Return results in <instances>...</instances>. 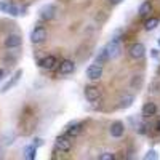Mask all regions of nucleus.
<instances>
[{
	"label": "nucleus",
	"instance_id": "nucleus-11",
	"mask_svg": "<svg viewBox=\"0 0 160 160\" xmlns=\"http://www.w3.org/2000/svg\"><path fill=\"white\" fill-rule=\"evenodd\" d=\"M56 64H58V59H56V56H53V55H48V56H45V58H42L38 61V66L42 69H45V71H53L56 68Z\"/></svg>",
	"mask_w": 160,
	"mask_h": 160
},
{
	"label": "nucleus",
	"instance_id": "nucleus-18",
	"mask_svg": "<svg viewBox=\"0 0 160 160\" xmlns=\"http://www.w3.org/2000/svg\"><path fill=\"white\" fill-rule=\"evenodd\" d=\"M37 148L34 144H31V146H28V148H24V158H28V160H34L35 157H37Z\"/></svg>",
	"mask_w": 160,
	"mask_h": 160
},
{
	"label": "nucleus",
	"instance_id": "nucleus-3",
	"mask_svg": "<svg viewBox=\"0 0 160 160\" xmlns=\"http://www.w3.org/2000/svg\"><path fill=\"white\" fill-rule=\"evenodd\" d=\"M47 37H48L47 29L43 28V26H37V28H34V31L31 32V42L34 45H40L47 40Z\"/></svg>",
	"mask_w": 160,
	"mask_h": 160
},
{
	"label": "nucleus",
	"instance_id": "nucleus-14",
	"mask_svg": "<svg viewBox=\"0 0 160 160\" xmlns=\"http://www.w3.org/2000/svg\"><path fill=\"white\" fill-rule=\"evenodd\" d=\"M80 131H82V123L80 122H72L68 128H66V135L69 138H75L80 135Z\"/></svg>",
	"mask_w": 160,
	"mask_h": 160
},
{
	"label": "nucleus",
	"instance_id": "nucleus-28",
	"mask_svg": "<svg viewBox=\"0 0 160 160\" xmlns=\"http://www.w3.org/2000/svg\"><path fill=\"white\" fill-rule=\"evenodd\" d=\"M157 131H160V120L157 122Z\"/></svg>",
	"mask_w": 160,
	"mask_h": 160
},
{
	"label": "nucleus",
	"instance_id": "nucleus-24",
	"mask_svg": "<svg viewBox=\"0 0 160 160\" xmlns=\"http://www.w3.org/2000/svg\"><path fill=\"white\" fill-rule=\"evenodd\" d=\"M144 158H146V160H149V158H151V160H157L158 155H157V152H155L154 149H151V151H148V154L144 155Z\"/></svg>",
	"mask_w": 160,
	"mask_h": 160
},
{
	"label": "nucleus",
	"instance_id": "nucleus-21",
	"mask_svg": "<svg viewBox=\"0 0 160 160\" xmlns=\"http://www.w3.org/2000/svg\"><path fill=\"white\" fill-rule=\"evenodd\" d=\"M158 22H160L158 18H149L148 21L144 22V29H146V31H154L157 26H158Z\"/></svg>",
	"mask_w": 160,
	"mask_h": 160
},
{
	"label": "nucleus",
	"instance_id": "nucleus-9",
	"mask_svg": "<svg viewBox=\"0 0 160 160\" xmlns=\"http://www.w3.org/2000/svg\"><path fill=\"white\" fill-rule=\"evenodd\" d=\"M21 43H22V37L19 34H10L3 40V45L7 48H18V47H21Z\"/></svg>",
	"mask_w": 160,
	"mask_h": 160
},
{
	"label": "nucleus",
	"instance_id": "nucleus-15",
	"mask_svg": "<svg viewBox=\"0 0 160 160\" xmlns=\"http://www.w3.org/2000/svg\"><path fill=\"white\" fill-rule=\"evenodd\" d=\"M157 114V106H155V102H146L144 106H142V115L144 117H152V115H155Z\"/></svg>",
	"mask_w": 160,
	"mask_h": 160
},
{
	"label": "nucleus",
	"instance_id": "nucleus-8",
	"mask_svg": "<svg viewBox=\"0 0 160 160\" xmlns=\"http://www.w3.org/2000/svg\"><path fill=\"white\" fill-rule=\"evenodd\" d=\"M55 146H56V149L61 151V152H69L71 148H72V141L71 138L66 135V136H58L56 141H55Z\"/></svg>",
	"mask_w": 160,
	"mask_h": 160
},
{
	"label": "nucleus",
	"instance_id": "nucleus-17",
	"mask_svg": "<svg viewBox=\"0 0 160 160\" xmlns=\"http://www.w3.org/2000/svg\"><path fill=\"white\" fill-rule=\"evenodd\" d=\"M2 142H3V146H11L13 142H15V133L13 131H5V133H2Z\"/></svg>",
	"mask_w": 160,
	"mask_h": 160
},
{
	"label": "nucleus",
	"instance_id": "nucleus-6",
	"mask_svg": "<svg viewBox=\"0 0 160 160\" xmlns=\"http://www.w3.org/2000/svg\"><path fill=\"white\" fill-rule=\"evenodd\" d=\"M0 11L2 13H7V15L10 16H19L22 15L21 13V8L15 3H11V2H7V0H3V2H0Z\"/></svg>",
	"mask_w": 160,
	"mask_h": 160
},
{
	"label": "nucleus",
	"instance_id": "nucleus-4",
	"mask_svg": "<svg viewBox=\"0 0 160 160\" xmlns=\"http://www.w3.org/2000/svg\"><path fill=\"white\" fill-rule=\"evenodd\" d=\"M102 72H104L102 64L93 62V64H90L88 68H87V78L91 80V82H95V80H99L102 77Z\"/></svg>",
	"mask_w": 160,
	"mask_h": 160
},
{
	"label": "nucleus",
	"instance_id": "nucleus-10",
	"mask_svg": "<svg viewBox=\"0 0 160 160\" xmlns=\"http://www.w3.org/2000/svg\"><path fill=\"white\" fill-rule=\"evenodd\" d=\"M109 133H111L112 138H122L123 133H125V125H123V122H120V120H115V122H112L111 127H109Z\"/></svg>",
	"mask_w": 160,
	"mask_h": 160
},
{
	"label": "nucleus",
	"instance_id": "nucleus-2",
	"mask_svg": "<svg viewBox=\"0 0 160 160\" xmlns=\"http://www.w3.org/2000/svg\"><path fill=\"white\" fill-rule=\"evenodd\" d=\"M56 13H58L56 5L47 3V5H43L42 8L38 10V16H40V19H43V21H51V19H55Z\"/></svg>",
	"mask_w": 160,
	"mask_h": 160
},
{
	"label": "nucleus",
	"instance_id": "nucleus-26",
	"mask_svg": "<svg viewBox=\"0 0 160 160\" xmlns=\"http://www.w3.org/2000/svg\"><path fill=\"white\" fill-rule=\"evenodd\" d=\"M123 0H109V3L111 5H118V3H122Z\"/></svg>",
	"mask_w": 160,
	"mask_h": 160
},
{
	"label": "nucleus",
	"instance_id": "nucleus-27",
	"mask_svg": "<svg viewBox=\"0 0 160 160\" xmlns=\"http://www.w3.org/2000/svg\"><path fill=\"white\" fill-rule=\"evenodd\" d=\"M3 77H5V71H3V69H0V80H2Z\"/></svg>",
	"mask_w": 160,
	"mask_h": 160
},
{
	"label": "nucleus",
	"instance_id": "nucleus-19",
	"mask_svg": "<svg viewBox=\"0 0 160 160\" xmlns=\"http://www.w3.org/2000/svg\"><path fill=\"white\" fill-rule=\"evenodd\" d=\"M151 11H152V5H151V2H144V3H141V7H139V10H138V13H139V16H141V18L148 16Z\"/></svg>",
	"mask_w": 160,
	"mask_h": 160
},
{
	"label": "nucleus",
	"instance_id": "nucleus-13",
	"mask_svg": "<svg viewBox=\"0 0 160 160\" xmlns=\"http://www.w3.org/2000/svg\"><path fill=\"white\" fill-rule=\"evenodd\" d=\"M21 77H22V71H21V69H18V71L15 72V75H13L7 83H5L2 88H0V93H7V91H10L13 87H15V85L19 82V78H21Z\"/></svg>",
	"mask_w": 160,
	"mask_h": 160
},
{
	"label": "nucleus",
	"instance_id": "nucleus-25",
	"mask_svg": "<svg viewBox=\"0 0 160 160\" xmlns=\"http://www.w3.org/2000/svg\"><path fill=\"white\" fill-rule=\"evenodd\" d=\"M32 144L35 146V148H38V146H42V144H43V141H42V139H40V138H35Z\"/></svg>",
	"mask_w": 160,
	"mask_h": 160
},
{
	"label": "nucleus",
	"instance_id": "nucleus-5",
	"mask_svg": "<svg viewBox=\"0 0 160 160\" xmlns=\"http://www.w3.org/2000/svg\"><path fill=\"white\" fill-rule=\"evenodd\" d=\"M83 95H85V99L88 102H96L101 99V90L95 85H87L83 90Z\"/></svg>",
	"mask_w": 160,
	"mask_h": 160
},
{
	"label": "nucleus",
	"instance_id": "nucleus-16",
	"mask_svg": "<svg viewBox=\"0 0 160 160\" xmlns=\"http://www.w3.org/2000/svg\"><path fill=\"white\" fill-rule=\"evenodd\" d=\"M133 101H135V98H133V95H123L122 98H120V104H118V108L120 109H128L130 106L133 104Z\"/></svg>",
	"mask_w": 160,
	"mask_h": 160
},
{
	"label": "nucleus",
	"instance_id": "nucleus-12",
	"mask_svg": "<svg viewBox=\"0 0 160 160\" xmlns=\"http://www.w3.org/2000/svg\"><path fill=\"white\" fill-rule=\"evenodd\" d=\"M75 71V62L72 59H64L61 61L59 64V69H58V74L59 75H69Z\"/></svg>",
	"mask_w": 160,
	"mask_h": 160
},
{
	"label": "nucleus",
	"instance_id": "nucleus-7",
	"mask_svg": "<svg viewBox=\"0 0 160 160\" xmlns=\"http://www.w3.org/2000/svg\"><path fill=\"white\" fill-rule=\"evenodd\" d=\"M128 55L131 59H141L146 55V47L142 43H133L128 50Z\"/></svg>",
	"mask_w": 160,
	"mask_h": 160
},
{
	"label": "nucleus",
	"instance_id": "nucleus-29",
	"mask_svg": "<svg viewBox=\"0 0 160 160\" xmlns=\"http://www.w3.org/2000/svg\"><path fill=\"white\" fill-rule=\"evenodd\" d=\"M3 157V154H2V148H0V158H2Z\"/></svg>",
	"mask_w": 160,
	"mask_h": 160
},
{
	"label": "nucleus",
	"instance_id": "nucleus-1",
	"mask_svg": "<svg viewBox=\"0 0 160 160\" xmlns=\"http://www.w3.org/2000/svg\"><path fill=\"white\" fill-rule=\"evenodd\" d=\"M106 51H108L109 59H115L122 55V43H120V38H112L111 42L104 47Z\"/></svg>",
	"mask_w": 160,
	"mask_h": 160
},
{
	"label": "nucleus",
	"instance_id": "nucleus-22",
	"mask_svg": "<svg viewBox=\"0 0 160 160\" xmlns=\"http://www.w3.org/2000/svg\"><path fill=\"white\" fill-rule=\"evenodd\" d=\"M141 85H142V75H135L131 80V87L136 88V91H138L141 88Z\"/></svg>",
	"mask_w": 160,
	"mask_h": 160
},
{
	"label": "nucleus",
	"instance_id": "nucleus-30",
	"mask_svg": "<svg viewBox=\"0 0 160 160\" xmlns=\"http://www.w3.org/2000/svg\"><path fill=\"white\" fill-rule=\"evenodd\" d=\"M158 45H160V38H158Z\"/></svg>",
	"mask_w": 160,
	"mask_h": 160
},
{
	"label": "nucleus",
	"instance_id": "nucleus-23",
	"mask_svg": "<svg viewBox=\"0 0 160 160\" xmlns=\"http://www.w3.org/2000/svg\"><path fill=\"white\" fill-rule=\"evenodd\" d=\"M98 158L99 160H114L115 158V154H112V152H102V154L98 155Z\"/></svg>",
	"mask_w": 160,
	"mask_h": 160
},
{
	"label": "nucleus",
	"instance_id": "nucleus-20",
	"mask_svg": "<svg viewBox=\"0 0 160 160\" xmlns=\"http://www.w3.org/2000/svg\"><path fill=\"white\" fill-rule=\"evenodd\" d=\"M106 61H109V56H108V51H106V48H101L98 51V55L95 58V62H99V64H104Z\"/></svg>",
	"mask_w": 160,
	"mask_h": 160
}]
</instances>
